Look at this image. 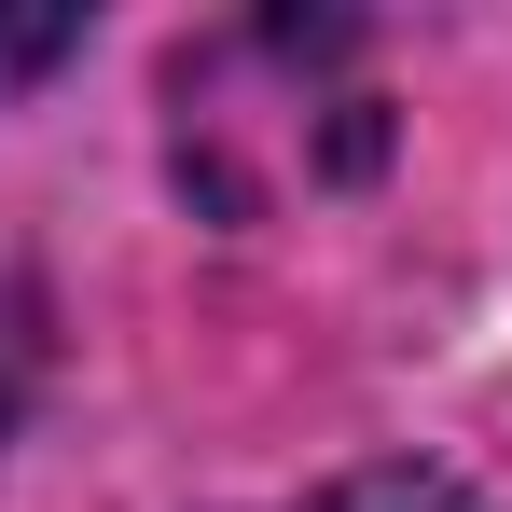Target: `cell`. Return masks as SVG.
Masks as SVG:
<instances>
[{"mask_svg":"<svg viewBox=\"0 0 512 512\" xmlns=\"http://www.w3.org/2000/svg\"><path fill=\"white\" fill-rule=\"evenodd\" d=\"M250 125L277 139V180H263V194L360 180L388 153V97L360 70V28H333V14H263V28H222L208 56H180V167L236 153Z\"/></svg>","mask_w":512,"mask_h":512,"instance_id":"1","label":"cell"},{"mask_svg":"<svg viewBox=\"0 0 512 512\" xmlns=\"http://www.w3.org/2000/svg\"><path fill=\"white\" fill-rule=\"evenodd\" d=\"M56 56H84V14H70V0H14V14H0V97L42 84Z\"/></svg>","mask_w":512,"mask_h":512,"instance_id":"2","label":"cell"},{"mask_svg":"<svg viewBox=\"0 0 512 512\" xmlns=\"http://www.w3.org/2000/svg\"><path fill=\"white\" fill-rule=\"evenodd\" d=\"M305 512H471V485L457 471H346L333 499H305Z\"/></svg>","mask_w":512,"mask_h":512,"instance_id":"3","label":"cell"}]
</instances>
